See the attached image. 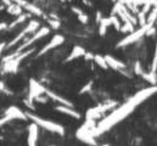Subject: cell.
<instances>
[{
  "mask_svg": "<svg viewBox=\"0 0 157 146\" xmlns=\"http://www.w3.org/2000/svg\"><path fill=\"white\" fill-rule=\"evenodd\" d=\"M157 93V86L156 85H151L149 88H145L140 91H138L136 94H134L127 102H124L123 105L118 106L113 110L107 117H105L102 121H100L98 123V125L91 129V135L93 136H99L104 133H106L107 130H110L111 128H113L116 124H118L119 122H122L123 119H125L130 113H133L134 109L143 104L145 100H147L149 98H151L154 94Z\"/></svg>",
  "mask_w": 157,
  "mask_h": 146,
  "instance_id": "obj_1",
  "label": "cell"
},
{
  "mask_svg": "<svg viewBox=\"0 0 157 146\" xmlns=\"http://www.w3.org/2000/svg\"><path fill=\"white\" fill-rule=\"evenodd\" d=\"M27 117H28L32 122L37 123L39 127L44 128V129L48 130V132H51V133H55V134H59V135H65V128H63L61 124H59V123L48 121V119H45V118H40V117L33 114V113H29V112H27Z\"/></svg>",
  "mask_w": 157,
  "mask_h": 146,
  "instance_id": "obj_2",
  "label": "cell"
},
{
  "mask_svg": "<svg viewBox=\"0 0 157 146\" xmlns=\"http://www.w3.org/2000/svg\"><path fill=\"white\" fill-rule=\"evenodd\" d=\"M39 27H40V23H39V21H37V20H32V21H29L28 22V25L17 34V36H15L7 45H6V49L5 50H9V49H11L12 46H15L18 41H21L22 39H25L26 38V36L27 34H31V33H36L38 29H39Z\"/></svg>",
  "mask_w": 157,
  "mask_h": 146,
  "instance_id": "obj_3",
  "label": "cell"
},
{
  "mask_svg": "<svg viewBox=\"0 0 157 146\" xmlns=\"http://www.w3.org/2000/svg\"><path fill=\"white\" fill-rule=\"evenodd\" d=\"M149 26H141L139 29H135L134 32L129 33L127 36H124L121 41H118V44L116 45V48H124V46H128L130 44H134L135 41H138L139 39H141L144 36H146L147 31H149Z\"/></svg>",
  "mask_w": 157,
  "mask_h": 146,
  "instance_id": "obj_4",
  "label": "cell"
},
{
  "mask_svg": "<svg viewBox=\"0 0 157 146\" xmlns=\"http://www.w3.org/2000/svg\"><path fill=\"white\" fill-rule=\"evenodd\" d=\"M50 33V28L49 27H41V28H39L36 33H33V36H31V38H28L22 45H20L16 50H15V52L17 54V55H20V54H22L26 49H28L32 44H34L37 40H39V39H41V38H44V36H46L48 34Z\"/></svg>",
  "mask_w": 157,
  "mask_h": 146,
  "instance_id": "obj_5",
  "label": "cell"
},
{
  "mask_svg": "<svg viewBox=\"0 0 157 146\" xmlns=\"http://www.w3.org/2000/svg\"><path fill=\"white\" fill-rule=\"evenodd\" d=\"M33 51H34V49H28V50L23 51L22 54H20L17 57H15V59H12V60H10V61H7V62H4V72L16 73L17 70H18V67H20V65H21V62H22L26 57H28Z\"/></svg>",
  "mask_w": 157,
  "mask_h": 146,
  "instance_id": "obj_6",
  "label": "cell"
},
{
  "mask_svg": "<svg viewBox=\"0 0 157 146\" xmlns=\"http://www.w3.org/2000/svg\"><path fill=\"white\" fill-rule=\"evenodd\" d=\"M26 118H28L27 113L22 112L21 110L18 109V107H16V106H10L7 110H5V113H4V117L0 121V124L4 125L7 122H10L11 119H26Z\"/></svg>",
  "mask_w": 157,
  "mask_h": 146,
  "instance_id": "obj_7",
  "label": "cell"
},
{
  "mask_svg": "<svg viewBox=\"0 0 157 146\" xmlns=\"http://www.w3.org/2000/svg\"><path fill=\"white\" fill-rule=\"evenodd\" d=\"M46 93V89L39 84L36 79H31L29 82V94H28V100H34V99H38L39 96H41L43 94Z\"/></svg>",
  "mask_w": 157,
  "mask_h": 146,
  "instance_id": "obj_8",
  "label": "cell"
},
{
  "mask_svg": "<svg viewBox=\"0 0 157 146\" xmlns=\"http://www.w3.org/2000/svg\"><path fill=\"white\" fill-rule=\"evenodd\" d=\"M63 41H65V36H61V34H55V36L51 38V40H49V43L38 52V56L45 55L46 52H49V51H51L52 49H55V48L60 46L61 44H63Z\"/></svg>",
  "mask_w": 157,
  "mask_h": 146,
  "instance_id": "obj_9",
  "label": "cell"
},
{
  "mask_svg": "<svg viewBox=\"0 0 157 146\" xmlns=\"http://www.w3.org/2000/svg\"><path fill=\"white\" fill-rule=\"evenodd\" d=\"M38 128L39 125L34 122L28 127V135H27V146H37L38 143Z\"/></svg>",
  "mask_w": 157,
  "mask_h": 146,
  "instance_id": "obj_10",
  "label": "cell"
},
{
  "mask_svg": "<svg viewBox=\"0 0 157 146\" xmlns=\"http://www.w3.org/2000/svg\"><path fill=\"white\" fill-rule=\"evenodd\" d=\"M105 59H106V61H107L109 67L112 68V70H115V71H123V70H125V67H127L125 63H123L122 61H119V60H117L116 57H113V56H111V55H106Z\"/></svg>",
  "mask_w": 157,
  "mask_h": 146,
  "instance_id": "obj_11",
  "label": "cell"
},
{
  "mask_svg": "<svg viewBox=\"0 0 157 146\" xmlns=\"http://www.w3.org/2000/svg\"><path fill=\"white\" fill-rule=\"evenodd\" d=\"M85 54H86V51L84 50V48H82V46H79V45H76V46H73L71 54L66 57L65 62H71V61H73V60H76V59L83 57Z\"/></svg>",
  "mask_w": 157,
  "mask_h": 146,
  "instance_id": "obj_12",
  "label": "cell"
},
{
  "mask_svg": "<svg viewBox=\"0 0 157 146\" xmlns=\"http://www.w3.org/2000/svg\"><path fill=\"white\" fill-rule=\"evenodd\" d=\"M46 96L49 98V99H51L52 101H56V102H59L60 105H65V106H71V107H73V104L71 102V101H68L67 99H65V98H62V96H60V95H57L56 93H54V91H50V90H48L46 89Z\"/></svg>",
  "mask_w": 157,
  "mask_h": 146,
  "instance_id": "obj_13",
  "label": "cell"
},
{
  "mask_svg": "<svg viewBox=\"0 0 157 146\" xmlns=\"http://www.w3.org/2000/svg\"><path fill=\"white\" fill-rule=\"evenodd\" d=\"M55 110L59 111V112H61V113H63V114H66V116H70V117H72V118H76V119H79V118H80V113L77 112L76 110L73 109V107H71V106L59 105V106H56Z\"/></svg>",
  "mask_w": 157,
  "mask_h": 146,
  "instance_id": "obj_14",
  "label": "cell"
},
{
  "mask_svg": "<svg viewBox=\"0 0 157 146\" xmlns=\"http://www.w3.org/2000/svg\"><path fill=\"white\" fill-rule=\"evenodd\" d=\"M112 26V22H111V18L107 17V18H102L99 23V34L100 36H105L106 32H107V28Z\"/></svg>",
  "mask_w": 157,
  "mask_h": 146,
  "instance_id": "obj_15",
  "label": "cell"
},
{
  "mask_svg": "<svg viewBox=\"0 0 157 146\" xmlns=\"http://www.w3.org/2000/svg\"><path fill=\"white\" fill-rule=\"evenodd\" d=\"M101 114H102V112L100 111L99 109V106H96V107H91V109L86 110V112H85V118L86 119H96V118H99V117H101Z\"/></svg>",
  "mask_w": 157,
  "mask_h": 146,
  "instance_id": "obj_16",
  "label": "cell"
},
{
  "mask_svg": "<svg viewBox=\"0 0 157 146\" xmlns=\"http://www.w3.org/2000/svg\"><path fill=\"white\" fill-rule=\"evenodd\" d=\"M22 10H23V7L20 6L18 4H16V2H12L10 6H7V12L12 16H21Z\"/></svg>",
  "mask_w": 157,
  "mask_h": 146,
  "instance_id": "obj_17",
  "label": "cell"
},
{
  "mask_svg": "<svg viewBox=\"0 0 157 146\" xmlns=\"http://www.w3.org/2000/svg\"><path fill=\"white\" fill-rule=\"evenodd\" d=\"M28 17V15H26V13H22L21 16H17V18L13 21V22H11L9 26H7V31H10V29H13L15 27H17L18 25H21V23H23L25 21H26V18Z\"/></svg>",
  "mask_w": 157,
  "mask_h": 146,
  "instance_id": "obj_18",
  "label": "cell"
},
{
  "mask_svg": "<svg viewBox=\"0 0 157 146\" xmlns=\"http://www.w3.org/2000/svg\"><path fill=\"white\" fill-rule=\"evenodd\" d=\"M94 61L98 66H100L102 70H107L109 68V65H107V61L105 59V56H101V55H95L94 57Z\"/></svg>",
  "mask_w": 157,
  "mask_h": 146,
  "instance_id": "obj_19",
  "label": "cell"
},
{
  "mask_svg": "<svg viewBox=\"0 0 157 146\" xmlns=\"http://www.w3.org/2000/svg\"><path fill=\"white\" fill-rule=\"evenodd\" d=\"M143 78L145 79V80H147L149 83H151L152 85H156V82H157V75H156V72H150L149 73H144L143 74Z\"/></svg>",
  "mask_w": 157,
  "mask_h": 146,
  "instance_id": "obj_20",
  "label": "cell"
},
{
  "mask_svg": "<svg viewBox=\"0 0 157 146\" xmlns=\"http://www.w3.org/2000/svg\"><path fill=\"white\" fill-rule=\"evenodd\" d=\"M121 32H123V33H132V32H134V25L130 23V22H124V25L121 28Z\"/></svg>",
  "mask_w": 157,
  "mask_h": 146,
  "instance_id": "obj_21",
  "label": "cell"
},
{
  "mask_svg": "<svg viewBox=\"0 0 157 146\" xmlns=\"http://www.w3.org/2000/svg\"><path fill=\"white\" fill-rule=\"evenodd\" d=\"M111 22H112V26L117 29V31H121V28H122V25H121V22H119V18H118L117 16H115V15H112L111 17Z\"/></svg>",
  "mask_w": 157,
  "mask_h": 146,
  "instance_id": "obj_22",
  "label": "cell"
},
{
  "mask_svg": "<svg viewBox=\"0 0 157 146\" xmlns=\"http://www.w3.org/2000/svg\"><path fill=\"white\" fill-rule=\"evenodd\" d=\"M77 17H78V20L80 21V23H83V25H86V23H88V21H89L88 15H85L84 12H82V13H80V15H78Z\"/></svg>",
  "mask_w": 157,
  "mask_h": 146,
  "instance_id": "obj_23",
  "label": "cell"
},
{
  "mask_svg": "<svg viewBox=\"0 0 157 146\" xmlns=\"http://www.w3.org/2000/svg\"><path fill=\"white\" fill-rule=\"evenodd\" d=\"M134 72H135V74H139V75H141V77H143V74L145 73L143 71V68H141V66H140L139 62H135V65H134Z\"/></svg>",
  "mask_w": 157,
  "mask_h": 146,
  "instance_id": "obj_24",
  "label": "cell"
},
{
  "mask_svg": "<svg viewBox=\"0 0 157 146\" xmlns=\"http://www.w3.org/2000/svg\"><path fill=\"white\" fill-rule=\"evenodd\" d=\"M91 85H93V82L86 83V85H85V86H83V88H82V90H80L79 93H80V94H85V93H88V91L91 89Z\"/></svg>",
  "mask_w": 157,
  "mask_h": 146,
  "instance_id": "obj_25",
  "label": "cell"
},
{
  "mask_svg": "<svg viewBox=\"0 0 157 146\" xmlns=\"http://www.w3.org/2000/svg\"><path fill=\"white\" fill-rule=\"evenodd\" d=\"M49 25L51 26V28H55V29H57L60 27V22L57 20H50L49 21Z\"/></svg>",
  "mask_w": 157,
  "mask_h": 146,
  "instance_id": "obj_26",
  "label": "cell"
},
{
  "mask_svg": "<svg viewBox=\"0 0 157 146\" xmlns=\"http://www.w3.org/2000/svg\"><path fill=\"white\" fill-rule=\"evenodd\" d=\"M84 57H85L86 60H91V59L94 60V57H95V55H93V54H89V52L86 51V54L84 55Z\"/></svg>",
  "mask_w": 157,
  "mask_h": 146,
  "instance_id": "obj_27",
  "label": "cell"
},
{
  "mask_svg": "<svg viewBox=\"0 0 157 146\" xmlns=\"http://www.w3.org/2000/svg\"><path fill=\"white\" fill-rule=\"evenodd\" d=\"M100 146H109V145H100Z\"/></svg>",
  "mask_w": 157,
  "mask_h": 146,
  "instance_id": "obj_28",
  "label": "cell"
},
{
  "mask_svg": "<svg viewBox=\"0 0 157 146\" xmlns=\"http://www.w3.org/2000/svg\"><path fill=\"white\" fill-rule=\"evenodd\" d=\"M51 146H54V145H51Z\"/></svg>",
  "mask_w": 157,
  "mask_h": 146,
  "instance_id": "obj_29",
  "label": "cell"
}]
</instances>
